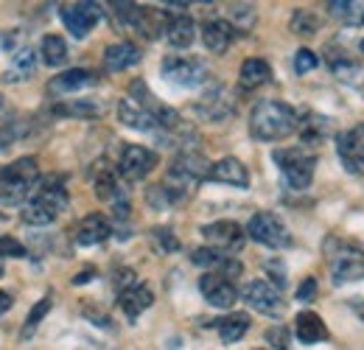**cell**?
<instances>
[{"mask_svg":"<svg viewBox=\"0 0 364 350\" xmlns=\"http://www.w3.org/2000/svg\"><path fill=\"white\" fill-rule=\"evenodd\" d=\"M297 127H300L297 112L283 101H261V104H255V110L250 115V132L261 143L283 140L291 132H297Z\"/></svg>","mask_w":364,"mask_h":350,"instance_id":"1","label":"cell"},{"mask_svg":"<svg viewBox=\"0 0 364 350\" xmlns=\"http://www.w3.org/2000/svg\"><path fill=\"white\" fill-rule=\"evenodd\" d=\"M40 182V166L34 157H20L0 171V191L9 202H20Z\"/></svg>","mask_w":364,"mask_h":350,"instance_id":"2","label":"cell"},{"mask_svg":"<svg viewBox=\"0 0 364 350\" xmlns=\"http://www.w3.org/2000/svg\"><path fill=\"white\" fill-rule=\"evenodd\" d=\"M280 171H283V179L289 188L294 191H306L314 179V169H317V157L303 152V149H289V152H277L274 154Z\"/></svg>","mask_w":364,"mask_h":350,"instance_id":"3","label":"cell"},{"mask_svg":"<svg viewBox=\"0 0 364 350\" xmlns=\"http://www.w3.org/2000/svg\"><path fill=\"white\" fill-rule=\"evenodd\" d=\"M247 235H250L252 241L264 244V247H272V250H283V247L291 244V235H289L286 224L277 219L274 213H269V211H261V213H255V216L250 219Z\"/></svg>","mask_w":364,"mask_h":350,"instance_id":"4","label":"cell"},{"mask_svg":"<svg viewBox=\"0 0 364 350\" xmlns=\"http://www.w3.org/2000/svg\"><path fill=\"white\" fill-rule=\"evenodd\" d=\"M328 261H331V272H333V280L336 283L364 280V250L336 244V253L328 255Z\"/></svg>","mask_w":364,"mask_h":350,"instance_id":"5","label":"cell"},{"mask_svg":"<svg viewBox=\"0 0 364 350\" xmlns=\"http://www.w3.org/2000/svg\"><path fill=\"white\" fill-rule=\"evenodd\" d=\"M199 289H202V297L213 308H232L235 300H238L235 283L230 280L228 275H222V272H208L199 280Z\"/></svg>","mask_w":364,"mask_h":350,"instance_id":"6","label":"cell"},{"mask_svg":"<svg viewBox=\"0 0 364 350\" xmlns=\"http://www.w3.org/2000/svg\"><path fill=\"white\" fill-rule=\"evenodd\" d=\"M163 76H166L168 82L180 85V88H196V85H202V82L208 79L202 62L185 59V56H168V59L163 62Z\"/></svg>","mask_w":364,"mask_h":350,"instance_id":"7","label":"cell"},{"mask_svg":"<svg viewBox=\"0 0 364 350\" xmlns=\"http://www.w3.org/2000/svg\"><path fill=\"white\" fill-rule=\"evenodd\" d=\"M241 297H244V303L250 308H255V311H261V314H269V317H277V314L283 311L280 292L274 289L272 283H267V280H252V283H247L244 292H241Z\"/></svg>","mask_w":364,"mask_h":350,"instance_id":"8","label":"cell"},{"mask_svg":"<svg viewBox=\"0 0 364 350\" xmlns=\"http://www.w3.org/2000/svg\"><path fill=\"white\" fill-rule=\"evenodd\" d=\"M62 20L68 26V31L76 37V40H85L90 34V28L101 20V9L95 0H82L79 6H68L62 11Z\"/></svg>","mask_w":364,"mask_h":350,"instance_id":"9","label":"cell"},{"mask_svg":"<svg viewBox=\"0 0 364 350\" xmlns=\"http://www.w3.org/2000/svg\"><path fill=\"white\" fill-rule=\"evenodd\" d=\"M336 149H339V157L350 174H364V127L342 132L336 137Z\"/></svg>","mask_w":364,"mask_h":350,"instance_id":"10","label":"cell"},{"mask_svg":"<svg viewBox=\"0 0 364 350\" xmlns=\"http://www.w3.org/2000/svg\"><path fill=\"white\" fill-rule=\"evenodd\" d=\"M202 235H205V241H208L210 247L225 250V253H238V250L244 247V230H241V224L228 221V219L213 221V224L202 227Z\"/></svg>","mask_w":364,"mask_h":350,"instance_id":"11","label":"cell"},{"mask_svg":"<svg viewBox=\"0 0 364 350\" xmlns=\"http://www.w3.org/2000/svg\"><path fill=\"white\" fill-rule=\"evenodd\" d=\"M196 115H202L210 124H222L225 118L232 115V98L225 88L208 90L199 101H196Z\"/></svg>","mask_w":364,"mask_h":350,"instance_id":"12","label":"cell"},{"mask_svg":"<svg viewBox=\"0 0 364 350\" xmlns=\"http://www.w3.org/2000/svg\"><path fill=\"white\" fill-rule=\"evenodd\" d=\"M154 166H157L154 152H149L143 146H127L121 152V174L127 176L129 182H137V179L149 176Z\"/></svg>","mask_w":364,"mask_h":350,"instance_id":"13","label":"cell"},{"mask_svg":"<svg viewBox=\"0 0 364 350\" xmlns=\"http://www.w3.org/2000/svg\"><path fill=\"white\" fill-rule=\"evenodd\" d=\"M208 176H210L213 182H222V185H230V188H241V191L250 185V171H247V166H244L241 160H235V157H225V160L213 163Z\"/></svg>","mask_w":364,"mask_h":350,"instance_id":"14","label":"cell"},{"mask_svg":"<svg viewBox=\"0 0 364 350\" xmlns=\"http://www.w3.org/2000/svg\"><path fill=\"white\" fill-rule=\"evenodd\" d=\"M118 118H121V124L129 127V129H137V132L157 129V118H154V112H149L146 107H140L135 98H124V101L118 104Z\"/></svg>","mask_w":364,"mask_h":350,"instance_id":"15","label":"cell"},{"mask_svg":"<svg viewBox=\"0 0 364 350\" xmlns=\"http://www.w3.org/2000/svg\"><path fill=\"white\" fill-rule=\"evenodd\" d=\"M92 85H98V76L90 73V70L76 68V70H65V73L53 76L48 90H50L53 95H70V92H79V90L92 88Z\"/></svg>","mask_w":364,"mask_h":350,"instance_id":"16","label":"cell"},{"mask_svg":"<svg viewBox=\"0 0 364 350\" xmlns=\"http://www.w3.org/2000/svg\"><path fill=\"white\" fill-rule=\"evenodd\" d=\"M202 40H205V48L210 53H225L235 40V28L228 20H208L202 26Z\"/></svg>","mask_w":364,"mask_h":350,"instance_id":"17","label":"cell"},{"mask_svg":"<svg viewBox=\"0 0 364 350\" xmlns=\"http://www.w3.org/2000/svg\"><path fill=\"white\" fill-rule=\"evenodd\" d=\"M168 20L171 17L166 11H160V9H137V17L132 26H135L146 40H157V37H166Z\"/></svg>","mask_w":364,"mask_h":350,"instance_id":"18","label":"cell"},{"mask_svg":"<svg viewBox=\"0 0 364 350\" xmlns=\"http://www.w3.org/2000/svg\"><path fill=\"white\" fill-rule=\"evenodd\" d=\"M140 62V51L132 43H115L104 51V68L109 73H121Z\"/></svg>","mask_w":364,"mask_h":350,"instance_id":"19","label":"cell"},{"mask_svg":"<svg viewBox=\"0 0 364 350\" xmlns=\"http://www.w3.org/2000/svg\"><path fill=\"white\" fill-rule=\"evenodd\" d=\"M109 233H112L109 221L104 219L101 213H90L87 219L79 224V230H76V241H79L82 247H95V244L107 241Z\"/></svg>","mask_w":364,"mask_h":350,"instance_id":"20","label":"cell"},{"mask_svg":"<svg viewBox=\"0 0 364 350\" xmlns=\"http://www.w3.org/2000/svg\"><path fill=\"white\" fill-rule=\"evenodd\" d=\"M294 331H297V339L306 342V345H314V342H325V339H328V328H325L322 317H317L314 311H303V314H297V319H294Z\"/></svg>","mask_w":364,"mask_h":350,"instance_id":"21","label":"cell"},{"mask_svg":"<svg viewBox=\"0 0 364 350\" xmlns=\"http://www.w3.org/2000/svg\"><path fill=\"white\" fill-rule=\"evenodd\" d=\"M151 303H154V295H151L149 286L135 283V286H129V289L121 292V308H124V314H127L129 319H137Z\"/></svg>","mask_w":364,"mask_h":350,"instance_id":"22","label":"cell"},{"mask_svg":"<svg viewBox=\"0 0 364 350\" xmlns=\"http://www.w3.org/2000/svg\"><path fill=\"white\" fill-rule=\"evenodd\" d=\"M272 79V68L264 62V59H247L241 65V73H238V82L244 90H258L264 85H269Z\"/></svg>","mask_w":364,"mask_h":350,"instance_id":"23","label":"cell"},{"mask_svg":"<svg viewBox=\"0 0 364 350\" xmlns=\"http://www.w3.org/2000/svg\"><path fill=\"white\" fill-rule=\"evenodd\" d=\"M193 37H196V26H193V20L191 17H171L168 20V28H166V40L174 45V48H188V45L193 43Z\"/></svg>","mask_w":364,"mask_h":350,"instance_id":"24","label":"cell"},{"mask_svg":"<svg viewBox=\"0 0 364 350\" xmlns=\"http://www.w3.org/2000/svg\"><path fill=\"white\" fill-rule=\"evenodd\" d=\"M20 216H23L26 224H31V227H46V224H50L59 213H56L48 202H43L40 196H34L31 202L23 205V213H20Z\"/></svg>","mask_w":364,"mask_h":350,"instance_id":"25","label":"cell"},{"mask_svg":"<svg viewBox=\"0 0 364 350\" xmlns=\"http://www.w3.org/2000/svg\"><path fill=\"white\" fill-rule=\"evenodd\" d=\"M216 328H219V336H222L228 345L230 342H238V339L250 331V317H247V314H230V317L216 322Z\"/></svg>","mask_w":364,"mask_h":350,"instance_id":"26","label":"cell"},{"mask_svg":"<svg viewBox=\"0 0 364 350\" xmlns=\"http://www.w3.org/2000/svg\"><path fill=\"white\" fill-rule=\"evenodd\" d=\"M40 53H43V62H46L48 68H62L68 62V56H70L68 53V43L62 37H56V34H48L46 40H43Z\"/></svg>","mask_w":364,"mask_h":350,"instance_id":"27","label":"cell"},{"mask_svg":"<svg viewBox=\"0 0 364 350\" xmlns=\"http://www.w3.org/2000/svg\"><path fill=\"white\" fill-rule=\"evenodd\" d=\"M95 196L104 199V202H121L124 199L121 185H118V179H115L112 171H101V174L95 176Z\"/></svg>","mask_w":364,"mask_h":350,"instance_id":"28","label":"cell"},{"mask_svg":"<svg viewBox=\"0 0 364 350\" xmlns=\"http://www.w3.org/2000/svg\"><path fill=\"white\" fill-rule=\"evenodd\" d=\"M291 31L300 34V37H314L319 31V17L311 14V11H306V9L294 11V17H291Z\"/></svg>","mask_w":364,"mask_h":350,"instance_id":"29","label":"cell"},{"mask_svg":"<svg viewBox=\"0 0 364 350\" xmlns=\"http://www.w3.org/2000/svg\"><path fill=\"white\" fill-rule=\"evenodd\" d=\"M11 62H14L17 79H28V76L34 73V68H37V51H34V48H20V51L11 56Z\"/></svg>","mask_w":364,"mask_h":350,"instance_id":"30","label":"cell"},{"mask_svg":"<svg viewBox=\"0 0 364 350\" xmlns=\"http://www.w3.org/2000/svg\"><path fill=\"white\" fill-rule=\"evenodd\" d=\"M50 308H53V297H50V295H48V297H43L37 306L31 308V314H28V319H26V325H23V339H28V336H31V334L40 328V322L46 319Z\"/></svg>","mask_w":364,"mask_h":350,"instance_id":"31","label":"cell"},{"mask_svg":"<svg viewBox=\"0 0 364 350\" xmlns=\"http://www.w3.org/2000/svg\"><path fill=\"white\" fill-rule=\"evenodd\" d=\"M37 196H40L43 202H48V205H50L56 213L68 208V193H65V188H62V185H53V182H48V185H43V188L37 191Z\"/></svg>","mask_w":364,"mask_h":350,"instance_id":"32","label":"cell"},{"mask_svg":"<svg viewBox=\"0 0 364 350\" xmlns=\"http://www.w3.org/2000/svg\"><path fill=\"white\" fill-rule=\"evenodd\" d=\"M225 250H216V247H202V250H196L193 255H191V261L196 263V266H208V269H222V263H225Z\"/></svg>","mask_w":364,"mask_h":350,"instance_id":"33","label":"cell"},{"mask_svg":"<svg viewBox=\"0 0 364 350\" xmlns=\"http://www.w3.org/2000/svg\"><path fill=\"white\" fill-rule=\"evenodd\" d=\"M317 53L314 51H309V48H300L297 53H294V70L300 73V76H306L309 70H314L317 68Z\"/></svg>","mask_w":364,"mask_h":350,"instance_id":"34","label":"cell"},{"mask_svg":"<svg viewBox=\"0 0 364 350\" xmlns=\"http://www.w3.org/2000/svg\"><path fill=\"white\" fill-rule=\"evenodd\" d=\"M59 115H98L101 112V107L98 104H92V101H76V104H68V107H59L56 110Z\"/></svg>","mask_w":364,"mask_h":350,"instance_id":"35","label":"cell"},{"mask_svg":"<svg viewBox=\"0 0 364 350\" xmlns=\"http://www.w3.org/2000/svg\"><path fill=\"white\" fill-rule=\"evenodd\" d=\"M151 238L157 241V250H160V253H174V250H180V241L174 238V233H171V230L157 227V230L151 233Z\"/></svg>","mask_w":364,"mask_h":350,"instance_id":"36","label":"cell"},{"mask_svg":"<svg viewBox=\"0 0 364 350\" xmlns=\"http://www.w3.org/2000/svg\"><path fill=\"white\" fill-rule=\"evenodd\" d=\"M26 255H28L26 247L17 238H11V235L0 238V258H26Z\"/></svg>","mask_w":364,"mask_h":350,"instance_id":"37","label":"cell"},{"mask_svg":"<svg viewBox=\"0 0 364 350\" xmlns=\"http://www.w3.org/2000/svg\"><path fill=\"white\" fill-rule=\"evenodd\" d=\"M317 297V280L314 277H306L303 283H300V289H297V300L300 303H311Z\"/></svg>","mask_w":364,"mask_h":350,"instance_id":"38","label":"cell"},{"mask_svg":"<svg viewBox=\"0 0 364 350\" xmlns=\"http://www.w3.org/2000/svg\"><path fill=\"white\" fill-rule=\"evenodd\" d=\"M267 342H269L272 348H289V331H286L283 325H277V328H269V334H267Z\"/></svg>","mask_w":364,"mask_h":350,"instance_id":"39","label":"cell"},{"mask_svg":"<svg viewBox=\"0 0 364 350\" xmlns=\"http://www.w3.org/2000/svg\"><path fill=\"white\" fill-rule=\"evenodd\" d=\"M353 3H356V0H328V9H331V14H336V17H348L350 9H353Z\"/></svg>","mask_w":364,"mask_h":350,"instance_id":"40","label":"cell"},{"mask_svg":"<svg viewBox=\"0 0 364 350\" xmlns=\"http://www.w3.org/2000/svg\"><path fill=\"white\" fill-rule=\"evenodd\" d=\"M115 286L124 292V289H129V286H135V272L132 269H121V272H115Z\"/></svg>","mask_w":364,"mask_h":350,"instance_id":"41","label":"cell"},{"mask_svg":"<svg viewBox=\"0 0 364 350\" xmlns=\"http://www.w3.org/2000/svg\"><path fill=\"white\" fill-rule=\"evenodd\" d=\"M11 303H14V300H11V295H6V292H0V317H3V314H6L9 308H11Z\"/></svg>","mask_w":364,"mask_h":350,"instance_id":"42","label":"cell"},{"mask_svg":"<svg viewBox=\"0 0 364 350\" xmlns=\"http://www.w3.org/2000/svg\"><path fill=\"white\" fill-rule=\"evenodd\" d=\"M90 280H92V269H87V272H82V275H76V277H73V283H76V286L90 283Z\"/></svg>","mask_w":364,"mask_h":350,"instance_id":"43","label":"cell"},{"mask_svg":"<svg viewBox=\"0 0 364 350\" xmlns=\"http://www.w3.org/2000/svg\"><path fill=\"white\" fill-rule=\"evenodd\" d=\"M166 3H168V6H174V9H185L191 0H166Z\"/></svg>","mask_w":364,"mask_h":350,"instance_id":"44","label":"cell"},{"mask_svg":"<svg viewBox=\"0 0 364 350\" xmlns=\"http://www.w3.org/2000/svg\"><path fill=\"white\" fill-rule=\"evenodd\" d=\"M0 277H3V269H0Z\"/></svg>","mask_w":364,"mask_h":350,"instance_id":"45","label":"cell"},{"mask_svg":"<svg viewBox=\"0 0 364 350\" xmlns=\"http://www.w3.org/2000/svg\"><path fill=\"white\" fill-rule=\"evenodd\" d=\"M202 3H208V0H202Z\"/></svg>","mask_w":364,"mask_h":350,"instance_id":"46","label":"cell"}]
</instances>
